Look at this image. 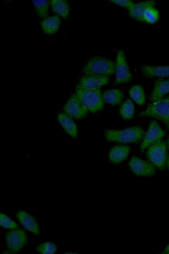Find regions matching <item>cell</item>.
<instances>
[{"mask_svg":"<svg viewBox=\"0 0 169 254\" xmlns=\"http://www.w3.org/2000/svg\"><path fill=\"white\" fill-rule=\"evenodd\" d=\"M156 4L155 1H147L135 3L130 10L128 13L133 19L144 22V15L149 7H154Z\"/></svg>","mask_w":169,"mask_h":254,"instance_id":"cell-14","label":"cell"},{"mask_svg":"<svg viewBox=\"0 0 169 254\" xmlns=\"http://www.w3.org/2000/svg\"><path fill=\"white\" fill-rule=\"evenodd\" d=\"M138 117H149L160 120L169 129V96L148 104L147 109L139 113Z\"/></svg>","mask_w":169,"mask_h":254,"instance_id":"cell-4","label":"cell"},{"mask_svg":"<svg viewBox=\"0 0 169 254\" xmlns=\"http://www.w3.org/2000/svg\"><path fill=\"white\" fill-rule=\"evenodd\" d=\"M76 94L85 107L91 113H97L104 109V101L100 89L87 90L77 85Z\"/></svg>","mask_w":169,"mask_h":254,"instance_id":"cell-2","label":"cell"},{"mask_svg":"<svg viewBox=\"0 0 169 254\" xmlns=\"http://www.w3.org/2000/svg\"><path fill=\"white\" fill-rule=\"evenodd\" d=\"M166 165H167L168 169L169 170V156L167 159Z\"/></svg>","mask_w":169,"mask_h":254,"instance_id":"cell-29","label":"cell"},{"mask_svg":"<svg viewBox=\"0 0 169 254\" xmlns=\"http://www.w3.org/2000/svg\"><path fill=\"white\" fill-rule=\"evenodd\" d=\"M165 135V132L161 128L157 121H150L148 132L145 135L144 140L140 146L141 152L143 153L150 146L162 140Z\"/></svg>","mask_w":169,"mask_h":254,"instance_id":"cell-7","label":"cell"},{"mask_svg":"<svg viewBox=\"0 0 169 254\" xmlns=\"http://www.w3.org/2000/svg\"><path fill=\"white\" fill-rule=\"evenodd\" d=\"M36 250L42 254H53L57 251V247L52 243L46 242L40 245Z\"/></svg>","mask_w":169,"mask_h":254,"instance_id":"cell-25","label":"cell"},{"mask_svg":"<svg viewBox=\"0 0 169 254\" xmlns=\"http://www.w3.org/2000/svg\"><path fill=\"white\" fill-rule=\"evenodd\" d=\"M124 94L119 89L109 90L103 94V99L105 102L116 105L122 103Z\"/></svg>","mask_w":169,"mask_h":254,"instance_id":"cell-20","label":"cell"},{"mask_svg":"<svg viewBox=\"0 0 169 254\" xmlns=\"http://www.w3.org/2000/svg\"><path fill=\"white\" fill-rule=\"evenodd\" d=\"M107 140L120 143H135L143 140L145 136L143 128L132 127L123 130H107L105 133Z\"/></svg>","mask_w":169,"mask_h":254,"instance_id":"cell-1","label":"cell"},{"mask_svg":"<svg viewBox=\"0 0 169 254\" xmlns=\"http://www.w3.org/2000/svg\"><path fill=\"white\" fill-rule=\"evenodd\" d=\"M128 165L133 173L138 176L150 177L156 173V167L149 162L133 157Z\"/></svg>","mask_w":169,"mask_h":254,"instance_id":"cell-10","label":"cell"},{"mask_svg":"<svg viewBox=\"0 0 169 254\" xmlns=\"http://www.w3.org/2000/svg\"><path fill=\"white\" fill-rule=\"evenodd\" d=\"M109 81L108 76L85 75L80 78L79 86L87 90L98 89L107 85Z\"/></svg>","mask_w":169,"mask_h":254,"instance_id":"cell-11","label":"cell"},{"mask_svg":"<svg viewBox=\"0 0 169 254\" xmlns=\"http://www.w3.org/2000/svg\"><path fill=\"white\" fill-rule=\"evenodd\" d=\"M63 111L68 116L77 119L84 118L88 110L80 101L76 94H72L66 104L64 106Z\"/></svg>","mask_w":169,"mask_h":254,"instance_id":"cell-8","label":"cell"},{"mask_svg":"<svg viewBox=\"0 0 169 254\" xmlns=\"http://www.w3.org/2000/svg\"><path fill=\"white\" fill-rule=\"evenodd\" d=\"M148 161L160 170L165 169L167 161V151L165 142L161 140L151 145L147 151Z\"/></svg>","mask_w":169,"mask_h":254,"instance_id":"cell-5","label":"cell"},{"mask_svg":"<svg viewBox=\"0 0 169 254\" xmlns=\"http://www.w3.org/2000/svg\"><path fill=\"white\" fill-rule=\"evenodd\" d=\"M0 225L3 228L9 229H16L19 226L14 221L3 214L0 215Z\"/></svg>","mask_w":169,"mask_h":254,"instance_id":"cell-26","label":"cell"},{"mask_svg":"<svg viewBox=\"0 0 169 254\" xmlns=\"http://www.w3.org/2000/svg\"><path fill=\"white\" fill-rule=\"evenodd\" d=\"M17 217L21 224L27 231L37 235L40 234L39 228L34 217L23 211H19Z\"/></svg>","mask_w":169,"mask_h":254,"instance_id":"cell-13","label":"cell"},{"mask_svg":"<svg viewBox=\"0 0 169 254\" xmlns=\"http://www.w3.org/2000/svg\"><path fill=\"white\" fill-rule=\"evenodd\" d=\"M115 73V84L128 83L132 78V73L123 50L119 51L117 55Z\"/></svg>","mask_w":169,"mask_h":254,"instance_id":"cell-6","label":"cell"},{"mask_svg":"<svg viewBox=\"0 0 169 254\" xmlns=\"http://www.w3.org/2000/svg\"><path fill=\"white\" fill-rule=\"evenodd\" d=\"M33 2L39 17L44 20L47 19L50 1L47 0H33Z\"/></svg>","mask_w":169,"mask_h":254,"instance_id":"cell-22","label":"cell"},{"mask_svg":"<svg viewBox=\"0 0 169 254\" xmlns=\"http://www.w3.org/2000/svg\"><path fill=\"white\" fill-rule=\"evenodd\" d=\"M51 5L53 12L63 19H67L70 12V6L65 0H52Z\"/></svg>","mask_w":169,"mask_h":254,"instance_id":"cell-19","label":"cell"},{"mask_svg":"<svg viewBox=\"0 0 169 254\" xmlns=\"http://www.w3.org/2000/svg\"><path fill=\"white\" fill-rule=\"evenodd\" d=\"M121 116L126 120L133 118L134 115V106L132 102L128 99L123 104L120 109Z\"/></svg>","mask_w":169,"mask_h":254,"instance_id":"cell-23","label":"cell"},{"mask_svg":"<svg viewBox=\"0 0 169 254\" xmlns=\"http://www.w3.org/2000/svg\"><path fill=\"white\" fill-rule=\"evenodd\" d=\"M6 243L8 249L11 253H19L27 243L26 232L20 229L7 233L6 235Z\"/></svg>","mask_w":169,"mask_h":254,"instance_id":"cell-9","label":"cell"},{"mask_svg":"<svg viewBox=\"0 0 169 254\" xmlns=\"http://www.w3.org/2000/svg\"><path fill=\"white\" fill-rule=\"evenodd\" d=\"M168 147H169V139L168 140Z\"/></svg>","mask_w":169,"mask_h":254,"instance_id":"cell-30","label":"cell"},{"mask_svg":"<svg viewBox=\"0 0 169 254\" xmlns=\"http://www.w3.org/2000/svg\"><path fill=\"white\" fill-rule=\"evenodd\" d=\"M131 99L137 104L143 105L146 103V94L143 87L140 85L134 86L129 90Z\"/></svg>","mask_w":169,"mask_h":254,"instance_id":"cell-21","label":"cell"},{"mask_svg":"<svg viewBox=\"0 0 169 254\" xmlns=\"http://www.w3.org/2000/svg\"><path fill=\"white\" fill-rule=\"evenodd\" d=\"M58 118L65 132L72 137L77 138L78 137L77 126L71 117L66 114L60 113Z\"/></svg>","mask_w":169,"mask_h":254,"instance_id":"cell-17","label":"cell"},{"mask_svg":"<svg viewBox=\"0 0 169 254\" xmlns=\"http://www.w3.org/2000/svg\"><path fill=\"white\" fill-rule=\"evenodd\" d=\"M112 3H114L120 6L125 8V9L130 10L131 8L135 4L131 0H111L110 1Z\"/></svg>","mask_w":169,"mask_h":254,"instance_id":"cell-27","label":"cell"},{"mask_svg":"<svg viewBox=\"0 0 169 254\" xmlns=\"http://www.w3.org/2000/svg\"><path fill=\"white\" fill-rule=\"evenodd\" d=\"M141 69L143 75L147 77H169V66L151 67L144 65Z\"/></svg>","mask_w":169,"mask_h":254,"instance_id":"cell-16","label":"cell"},{"mask_svg":"<svg viewBox=\"0 0 169 254\" xmlns=\"http://www.w3.org/2000/svg\"><path fill=\"white\" fill-rule=\"evenodd\" d=\"M116 63L103 57H93L86 64L84 69L85 75L108 76L114 74Z\"/></svg>","mask_w":169,"mask_h":254,"instance_id":"cell-3","label":"cell"},{"mask_svg":"<svg viewBox=\"0 0 169 254\" xmlns=\"http://www.w3.org/2000/svg\"><path fill=\"white\" fill-rule=\"evenodd\" d=\"M169 93V79H159L155 83L154 89L151 94L150 100L155 102L161 99Z\"/></svg>","mask_w":169,"mask_h":254,"instance_id":"cell-12","label":"cell"},{"mask_svg":"<svg viewBox=\"0 0 169 254\" xmlns=\"http://www.w3.org/2000/svg\"><path fill=\"white\" fill-rule=\"evenodd\" d=\"M61 23L59 16L55 15L44 20L42 22L41 25L45 34L52 35L58 31Z\"/></svg>","mask_w":169,"mask_h":254,"instance_id":"cell-18","label":"cell"},{"mask_svg":"<svg viewBox=\"0 0 169 254\" xmlns=\"http://www.w3.org/2000/svg\"><path fill=\"white\" fill-rule=\"evenodd\" d=\"M164 253L169 254V244L167 246V248H166L164 251Z\"/></svg>","mask_w":169,"mask_h":254,"instance_id":"cell-28","label":"cell"},{"mask_svg":"<svg viewBox=\"0 0 169 254\" xmlns=\"http://www.w3.org/2000/svg\"><path fill=\"white\" fill-rule=\"evenodd\" d=\"M130 153V147L126 145H117L111 149L109 159L112 163L118 164L125 161Z\"/></svg>","mask_w":169,"mask_h":254,"instance_id":"cell-15","label":"cell"},{"mask_svg":"<svg viewBox=\"0 0 169 254\" xmlns=\"http://www.w3.org/2000/svg\"><path fill=\"white\" fill-rule=\"evenodd\" d=\"M159 18V13L154 7L148 8L144 15V22L154 23Z\"/></svg>","mask_w":169,"mask_h":254,"instance_id":"cell-24","label":"cell"}]
</instances>
